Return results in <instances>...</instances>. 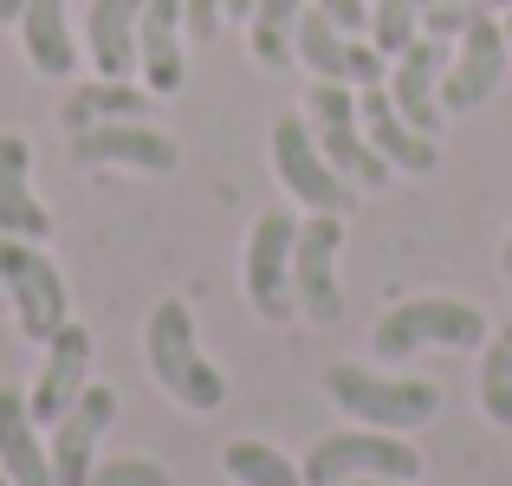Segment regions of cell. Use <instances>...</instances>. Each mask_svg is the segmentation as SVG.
Here are the masks:
<instances>
[{
  "label": "cell",
  "instance_id": "1",
  "mask_svg": "<svg viewBox=\"0 0 512 486\" xmlns=\"http://www.w3.org/2000/svg\"><path fill=\"white\" fill-rule=\"evenodd\" d=\"M143 357H150V376L182 409L214 415L227 402V376L214 370L195 344V312H188V299H163L150 312V324H143Z\"/></svg>",
  "mask_w": 512,
  "mask_h": 486
},
{
  "label": "cell",
  "instance_id": "2",
  "mask_svg": "<svg viewBox=\"0 0 512 486\" xmlns=\"http://www.w3.org/2000/svg\"><path fill=\"white\" fill-rule=\"evenodd\" d=\"M325 389L344 415H357L363 428H389V435H409V428L441 415V389L422 383V376H376L357 370V363H331Z\"/></svg>",
  "mask_w": 512,
  "mask_h": 486
},
{
  "label": "cell",
  "instance_id": "3",
  "mask_svg": "<svg viewBox=\"0 0 512 486\" xmlns=\"http://www.w3.org/2000/svg\"><path fill=\"white\" fill-rule=\"evenodd\" d=\"M305 111H312V137L318 150L331 156V169L344 175L357 195H376V188H389V156L370 143V130H363L357 117V91L350 85H331V78H318L312 91H305Z\"/></svg>",
  "mask_w": 512,
  "mask_h": 486
},
{
  "label": "cell",
  "instance_id": "4",
  "mask_svg": "<svg viewBox=\"0 0 512 486\" xmlns=\"http://www.w3.org/2000/svg\"><path fill=\"white\" fill-rule=\"evenodd\" d=\"M474 344H487V312L467 299H402L370 331V350L383 363L409 357V350H474Z\"/></svg>",
  "mask_w": 512,
  "mask_h": 486
},
{
  "label": "cell",
  "instance_id": "5",
  "mask_svg": "<svg viewBox=\"0 0 512 486\" xmlns=\"http://www.w3.org/2000/svg\"><path fill=\"white\" fill-rule=\"evenodd\" d=\"M422 454L389 428H357V435H325L305 454V486H338V480H415Z\"/></svg>",
  "mask_w": 512,
  "mask_h": 486
},
{
  "label": "cell",
  "instance_id": "6",
  "mask_svg": "<svg viewBox=\"0 0 512 486\" xmlns=\"http://www.w3.org/2000/svg\"><path fill=\"white\" fill-rule=\"evenodd\" d=\"M0 292L13 299V318L33 344H52L65 331V273L39 253V240L0 234Z\"/></svg>",
  "mask_w": 512,
  "mask_h": 486
},
{
  "label": "cell",
  "instance_id": "7",
  "mask_svg": "<svg viewBox=\"0 0 512 486\" xmlns=\"http://www.w3.org/2000/svg\"><path fill=\"white\" fill-rule=\"evenodd\" d=\"M292 240H299V221H292L286 208H266L260 221H253V234H247L240 286H247L253 312L266 324H286L299 312V299H292Z\"/></svg>",
  "mask_w": 512,
  "mask_h": 486
},
{
  "label": "cell",
  "instance_id": "8",
  "mask_svg": "<svg viewBox=\"0 0 512 486\" xmlns=\"http://www.w3.org/2000/svg\"><path fill=\"white\" fill-rule=\"evenodd\" d=\"M273 169H279V182H286L305 208H318V214H350L357 208V188L331 169V156L318 150L312 124H305L299 111H286L273 124Z\"/></svg>",
  "mask_w": 512,
  "mask_h": 486
},
{
  "label": "cell",
  "instance_id": "9",
  "mask_svg": "<svg viewBox=\"0 0 512 486\" xmlns=\"http://www.w3.org/2000/svg\"><path fill=\"white\" fill-rule=\"evenodd\" d=\"M338 253H344V214H312V221H299V240H292V299H299V312L312 324L344 318Z\"/></svg>",
  "mask_w": 512,
  "mask_h": 486
},
{
  "label": "cell",
  "instance_id": "10",
  "mask_svg": "<svg viewBox=\"0 0 512 486\" xmlns=\"http://www.w3.org/2000/svg\"><path fill=\"white\" fill-rule=\"evenodd\" d=\"M506 20L500 13H480L461 39H454V59L441 72V111H474L493 91L506 85Z\"/></svg>",
  "mask_w": 512,
  "mask_h": 486
},
{
  "label": "cell",
  "instance_id": "11",
  "mask_svg": "<svg viewBox=\"0 0 512 486\" xmlns=\"http://www.w3.org/2000/svg\"><path fill=\"white\" fill-rule=\"evenodd\" d=\"M299 59L312 65L318 78H331V85H350V91L383 85V78H389V59H383V52L363 46V39L344 33V26H331L325 7H305V13H299Z\"/></svg>",
  "mask_w": 512,
  "mask_h": 486
},
{
  "label": "cell",
  "instance_id": "12",
  "mask_svg": "<svg viewBox=\"0 0 512 486\" xmlns=\"http://www.w3.org/2000/svg\"><path fill=\"white\" fill-rule=\"evenodd\" d=\"M448 39H435V33H415L409 46L396 52V65H389V98H396V111L409 117L415 130H422V137H435L441 130V72H448Z\"/></svg>",
  "mask_w": 512,
  "mask_h": 486
},
{
  "label": "cell",
  "instance_id": "13",
  "mask_svg": "<svg viewBox=\"0 0 512 486\" xmlns=\"http://www.w3.org/2000/svg\"><path fill=\"white\" fill-rule=\"evenodd\" d=\"M72 162L78 169H143V175H169L175 169V143L163 130H150L143 117H124V124H91L72 130Z\"/></svg>",
  "mask_w": 512,
  "mask_h": 486
},
{
  "label": "cell",
  "instance_id": "14",
  "mask_svg": "<svg viewBox=\"0 0 512 486\" xmlns=\"http://www.w3.org/2000/svg\"><path fill=\"white\" fill-rule=\"evenodd\" d=\"M111 422H117V389L91 383L85 396L52 422V480H59V486H85V474L98 467L91 454H98V441H104Z\"/></svg>",
  "mask_w": 512,
  "mask_h": 486
},
{
  "label": "cell",
  "instance_id": "15",
  "mask_svg": "<svg viewBox=\"0 0 512 486\" xmlns=\"http://www.w3.org/2000/svg\"><path fill=\"white\" fill-rule=\"evenodd\" d=\"M91 389V331L65 318V331L46 344V363H39V383L26 389V409L33 422H59L78 396Z\"/></svg>",
  "mask_w": 512,
  "mask_h": 486
},
{
  "label": "cell",
  "instance_id": "16",
  "mask_svg": "<svg viewBox=\"0 0 512 486\" xmlns=\"http://www.w3.org/2000/svg\"><path fill=\"white\" fill-rule=\"evenodd\" d=\"M182 0H143V20H137V65H143V85L156 91V98H175L188 78L182 65Z\"/></svg>",
  "mask_w": 512,
  "mask_h": 486
},
{
  "label": "cell",
  "instance_id": "17",
  "mask_svg": "<svg viewBox=\"0 0 512 486\" xmlns=\"http://www.w3.org/2000/svg\"><path fill=\"white\" fill-rule=\"evenodd\" d=\"M357 117H363V130H370V143L389 156V169H402V175H428V169L441 162L435 137H422V130H415L409 117L396 111V98H389L383 85H363V91H357Z\"/></svg>",
  "mask_w": 512,
  "mask_h": 486
},
{
  "label": "cell",
  "instance_id": "18",
  "mask_svg": "<svg viewBox=\"0 0 512 486\" xmlns=\"http://www.w3.org/2000/svg\"><path fill=\"white\" fill-rule=\"evenodd\" d=\"M0 467L13 486H59L52 480V448H39V422L26 409V389L0 383Z\"/></svg>",
  "mask_w": 512,
  "mask_h": 486
},
{
  "label": "cell",
  "instance_id": "19",
  "mask_svg": "<svg viewBox=\"0 0 512 486\" xmlns=\"http://www.w3.org/2000/svg\"><path fill=\"white\" fill-rule=\"evenodd\" d=\"M26 169H33V143L7 130V137H0V234H13V240H46L52 234V214L39 208Z\"/></svg>",
  "mask_w": 512,
  "mask_h": 486
},
{
  "label": "cell",
  "instance_id": "20",
  "mask_svg": "<svg viewBox=\"0 0 512 486\" xmlns=\"http://www.w3.org/2000/svg\"><path fill=\"white\" fill-rule=\"evenodd\" d=\"M137 20H143V0H91L85 39H91L98 78H130L137 72Z\"/></svg>",
  "mask_w": 512,
  "mask_h": 486
},
{
  "label": "cell",
  "instance_id": "21",
  "mask_svg": "<svg viewBox=\"0 0 512 486\" xmlns=\"http://www.w3.org/2000/svg\"><path fill=\"white\" fill-rule=\"evenodd\" d=\"M65 7H72V0H26L20 7V46H26V59H33L39 78H72V65H78Z\"/></svg>",
  "mask_w": 512,
  "mask_h": 486
},
{
  "label": "cell",
  "instance_id": "22",
  "mask_svg": "<svg viewBox=\"0 0 512 486\" xmlns=\"http://www.w3.org/2000/svg\"><path fill=\"white\" fill-rule=\"evenodd\" d=\"M150 111V98H143L130 78H98V85L72 91L65 98V130H91V124H124V117H143Z\"/></svg>",
  "mask_w": 512,
  "mask_h": 486
},
{
  "label": "cell",
  "instance_id": "23",
  "mask_svg": "<svg viewBox=\"0 0 512 486\" xmlns=\"http://www.w3.org/2000/svg\"><path fill=\"white\" fill-rule=\"evenodd\" d=\"M299 13L305 0H253L247 13V39H253V59L260 65H292V52H299Z\"/></svg>",
  "mask_w": 512,
  "mask_h": 486
},
{
  "label": "cell",
  "instance_id": "24",
  "mask_svg": "<svg viewBox=\"0 0 512 486\" xmlns=\"http://www.w3.org/2000/svg\"><path fill=\"white\" fill-rule=\"evenodd\" d=\"M221 467L240 486H305V467L292 461V454H279L273 441H227Z\"/></svg>",
  "mask_w": 512,
  "mask_h": 486
},
{
  "label": "cell",
  "instance_id": "25",
  "mask_svg": "<svg viewBox=\"0 0 512 486\" xmlns=\"http://www.w3.org/2000/svg\"><path fill=\"white\" fill-rule=\"evenodd\" d=\"M480 409H487L493 428H512V324L480 357Z\"/></svg>",
  "mask_w": 512,
  "mask_h": 486
},
{
  "label": "cell",
  "instance_id": "26",
  "mask_svg": "<svg viewBox=\"0 0 512 486\" xmlns=\"http://www.w3.org/2000/svg\"><path fill=\"white\" fill-rule=\"evenodd\" d=\"M428 7H435V0H370V46L383 52V59H396V52L422 33Z\"/></svg>",
  "mask_w": 512,
  "mask_h": 486
},
{
  "label": "cell",
  "instance_id": "27",
  "mask_svg": "<svg viewBox=\"0 0 512 486\" xmlns=\"http://www.w3.org/2000/svg\"><path fill=\"white\" fill-rule=\"evenodd\" d=\"M85 486H169V467L163 461H143V454H117V461L91 467Z\"/></svg>",
  "mask_w": 512,
  "mask_h": 486
},
{
  "label": "cell",
  "instance_id": "28",
  "mask_svg": "<svg viewBox=\"0 0 512 486\" xmlns=\"http://www.w3.org/2000/svg\"><path fill=\"white\" fill-rule=\"evenodd\" d=\"M182 13H188V33L195 39H214L227 20V0H182Z\"/></svg>",
  "mask_w": 512,
  "mask_h": 486
},
{
  "label": "cell",
  "instance_id": "29",
  "mask_svg": "<svg viewBox=\"0 0 512 486\" xmlns=\"http://www.w3.org/2000/svg\"><path fill=\"white\" fill-rule=\"evenodd\" d=\"M312 7H325L331 26H344V33H370V0H312Z\"/></svg>",
  "mask_w": 512,
  "mask_h": 486
},
{
  "label": "cell",
  "instance_id": "30",
  "mask_svg": "<svg viewBox=\"0 0 512 486\" xmlns=\"http://www.w3.org/2000/svg\"><path fill=\"white\" fill-rule=\"evenodd\" d=\"M20 7H26V0H0V26H13V20H20Z\"/></svg>",
  "mask_w": 512,
  "mask_h": 486
},
{
  "label": "cell",
  "instance_id": "31",
  "mask_svg": "<svg viewBox=\"0 0 512 486\" xmlns=\"http://www.w3.org/2000/svg\"><path fill=\"white\" fill-rule=\"evenodd\" d=\"M500 273H506V286H512V234H506V253H500Z\"/></svg>",
  "mask_w": 512,
  "mask_h": 486
},
{
  "label": "cell",
  "instance_id": "32",
  "mask_svg": "<svg viewBox=\"0 0 512 486\" xmlns=\"http://www.w3.org/2000/svg\"><path fill=\"white\" fill-rule=\"evenodd\" d=\"M227 13H234V20H247V13H253V0H227Z\"/></svg>",
  "mask_w": 512,
  "mask_h": 486
},
{
  "label": "cell",
  "instance_id": "33",
  "mask_svg": "<svg viewBox=\"0 0 512 486\" xmlns=\"http://www.w3.org/2000/svg\"><path fill=\"white\" fill-rule=\"evenodd\" d=\"M338 486H409V480H338Z\"/></svg>",
  "mask_w": 512,
  "mask_h": 486
},
{
  "label": "cell",
  "instance_id": "34",
  "mask_svg": "<svg viewBox=\"0 0 512 486\" xmlns=\"http://www.w3.org/2000/svg\"><path fill=\"white\" fill-rule=\"evenodd\" d=\"M506 39H512V7H506Z\"/></svg>",
  "mask_w": 512,
  "mask_h": 486
},
{
  "label": "cell",
  "instance_id": "35",
  "mask_svg": "<svg viewBox=\"0 0 512 486\" xmlns=\"http://www.w3.org/2000/svg\"><path fill=\"white\" fill-rule=\"evenodd\" d=\"M500 7H512V0H493V13H500Z\"/></svg>",
  "mask_w": 512,
  "mask_h": 486
},
{
  "label": "cell",
  "instance_id": "36",
  "mask_svg": "<svg viewBox=\"0 0 512 486\" xmlns=\"http://www.w3.org/2000/svg\"><path fill=\"white\" fill-rule=\"evenodd\" d=\"M0 486H13V480H7V467H0Z\"/></svg>",
  "mask_w": 512,
  "mask_h": 486
}]
</instances>
